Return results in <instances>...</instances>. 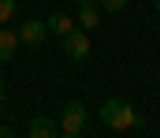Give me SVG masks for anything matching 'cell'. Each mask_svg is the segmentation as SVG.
<instances>
[{
    "instance_id": "cell-13",
    "label": "cell",
    "mask_w": 160,
    "mask_h": 138,
    "mask_svg": "<svg viewBox=\"0 0 160 138\" xmlns=\"http://www.w3.org/2000/svg\"><path fill=\"white\" fill-rule=\"evenodd\" d=\"M60 138H82V135H60Z\"/></svg>"
},
{
    "instance_id": "cell-3",
    "label": "cell",
    "mask_w": 160,
    "mask_h": 138,
    "mask_svg": "<svg viewBox=\"0 0 160 138\" xmlns=\"http://www.w3.org/2000/svg\"><path fill=\"white\" fill-rule=\"evenodd\" d=\"M60 45H63V52H67L71 60H86L89 49H93V41H89V30H82V26H78V30H71Z\"/></svg>"
},
{
    "instance_id": "cell-1",
    "label": "cell",
    "mask_w": 160,
    "mask_h": 138,
    "mask_svg": "<svg viewBox=\"0 0 160 138\" xmlns=\"http://www.w3.org/2000/svg\"><path fill=\"white\" fill-rule=\"evenodd\" d=\"M101 123L108 127V131H142L145 127V120L134 112V105L130 101H123V97H108L104 105H101Z\"/></svg>"
},
{
    "instance_id": "cell-7",
    "label": "cell",
    "mask_w": 160,
    "mask_h": 138,
    "mask_svg": "<svg viewBox=\"0 0 160 138\" xmlns=\"http://www.w3.org/2000/svg\"><path fill=\"white\" fill-rule=\"evenodd\" d=\"M45 26H48V34H56V38H60V41H63V38H67V34H71V30H75V23H71V19H67V15H60V11H52V15H48V23H45Z\"/></svg>"
},
{
    "instance_id": "cell-12",
    "label": "cell",
    "mask_w": 160,
    "mask_h": 138,
    "mask_svg": "<svg viewBox=\"0 0 160 138\" xmlns=\"http://www.w3.org/2000/svg\"><path fill=\"white\" fill-rule=\"evenodd\" d=\"M0 108H4V82H0Z\"/></svg>"
},
{
    "instance_id": "cell-8",
    "label": "cell",
    "mask_w": 160,
    "mask_h": 138,
    "mask_svg": "<svg viewBox=\"0 0 160 138\" xmlns=\"http://www.w3.org/2000/svg\"><path fill=\"white\" fill-rule=\"evenodd\" d=\"M97 23H101L97 4H78V26H82V30H93Z\"/></svg>"
},
{
    "instance_id": "cell-6",
    "label": "cell",
    "mask_w": 160,
    "mask_h": 138,
    "mask_svg": "<svg viewBox=\"0 0 160 138\" xmlns=\"http://www.w3.org/2000/svg\"><path fill=\"white\" fill-rule=\"evenodd\" d=\"M15 49H19V30H11L8 23L0 26V64H8L11 56H15Z\"/></svg>"
},
{
    "instance_id": "cell-9",
    "label": "cell",
    "mask_w": 160,
    "mask_h": 138,
    "mask_svg": "<svg viewBox=\"0 0 160 138\" xmlns=\"http://www.w3.org/2000/svg\"><path fill=\"white\" fill-rule=\"evenodd\" d=\"M15 19V0H0V26Z\"/></svg>"
},
{
    "instance_id": "cell-5",
    "label": "cell",
    "mask_w": 160,
    "mask_h": 138,
    "mask_svg": "<svg viewBox=\"0 0 160 138\" xmlns=\"http://www.w3.org/2000/svg\"><path fill=\"white\" fill-rule=\"evenodd\" d=\"M26 138H60V123L48 116H34L30 120V135Z\"/></svg>"
},
{
    "instance_id": "cell-4",
    "label": "cell",
    "mask_w": 160,
    "mask_h": 138,
    "mask_svg": "<svg viewBox=\"0 0 160 138\" xmlns=\"http://www.w3.org/2000/svg\"><path fill=\"white\" fill-rule=\"evenodd\" d=\"M45 38H48V26L38 19H26L19 26V41H26V45H45Z\"/></svg>"
},
{
    "instance_id": "cell-14",
    "label": "cell",
    "mask_w": 160,
    "mask_h": 138,
    "mask_svg": "<svg viewBox=\"0 0 160 138\" xmlns=\"http://www.w3.org/2000/svg\"><path fill=\"white\" fill-rule=\"evenodd\" d=\"M153 4H157V11H160V0H153Z\"/></svg>"
},
{
    "instance_id": "cell-10",
    "label": "cell",
    "mask_w": 160,
    "mask_h": 138,
    "mask_svg": "<svg viewBox=\"0 0 160 138\" xmlns=\"http://www.w3.org/2000/svg\"><path fill=\"white\" fill-rule=\"evenodd\" d=\"M127 4H130V0H101V8H104V11H123Z\"/></svg>"
},
{
    "instance_id": "cell-2",
    "label": "cell",
    "mask_w": 160,
    "mask_h": 138,
    "mask_svg": "<svg viewBox=\"0 0 160 138\" xmlns=\"http://www.w3.org/2000/svg\"><path fill=\"white\" fill-rule=\"evenodd\" d=\"M86 123H89L86 105L82 101H63V108H60V135H82Z\"/></svg>"
},
{
    "instance_id": "cell-11",
    "label": "cell",
    "mask_w": 160,
    "mask_h": 138,
    "mask_svg": "<svg viewBox=\"0 0 160 138\" xmlns=\"http://www.w3.org/2000/svg\"><path fill=\"white\" fill-rule=\"evenodd\" d=\"M0 138H15V131H11L8 123H0Z\"/></svg>"
}]
</instances>
